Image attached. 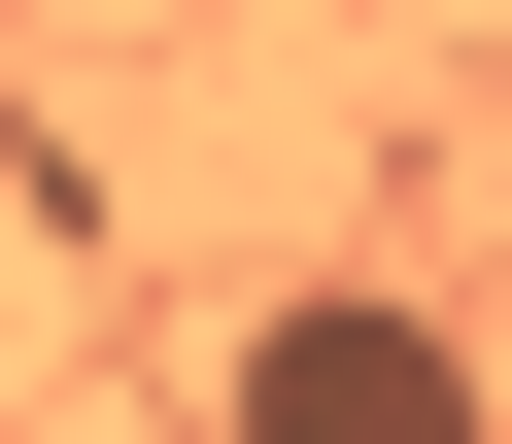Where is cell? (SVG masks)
<instances>
[{
    "instance_id": "cell-1",
    "label": "cell",
    "mask_w": 512,
    "mask_h": 444,
    "mask_svg": "<svg viewBox=\"0 0 512 444\" xmlns=\"http://www.w3.org/2000/svg\"><path fill=\"white\" fill-rule=\"evenodd\" d=\"M205 444H478V342L410 274H274V308L205 342Z\"/></svg>"
}]
</instances>
